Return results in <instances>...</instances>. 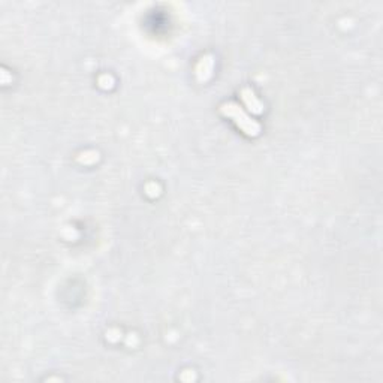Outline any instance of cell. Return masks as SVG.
<instances>
[{"mask_svg": "<svg viewBox=\"0 0 383 383\" xmlns=\"http://www.w3.org/2000/svg\"><path fill=\"white\" fill-rule=\"evenodd\" d=\"M222 112L226 115V117H231L235 124L249 136H256L259 132H261V126L253 120L250 118L243 109L241 106H238L237 103H225L222 108Z\"/></svg>", "mask_w": 383, "mask_h": 383, "instance_id": "cell-1", "label": "cell"}, {"mask_svg": "<svg viewBox=\"0 0 383 383\" xmlns=\"http://www.w3.org/2000/svg\"><path fill=\"white\" fill-rule=\"evenodd\" d=\"M213 70V57L211 55H205L201 58L198 67H196V75H198V79L199 81H204L210 76Z\"/></svg>", "mask_w": 383, "mask_h": 383, "instance_id": "cell-2", "label": "cell"}, {"mask_svg": "<svg viewBox=\"0 0 383 383\" xmlns=\"http://www.w3.org/2000/svg\"><path fill=\"white\" fill-rule=\"evenodd\" d=\"M243 99H244L247 108H249L252 112H256V114L262 112V108H264V106H262V103L259 102V99L255 96V93H253L250 88H244V90H243Z\"/></svg>", "mask_w": 383, "mask_h": 383, "instance_id": "cell-3", "label": "cell"}]
</instances>
